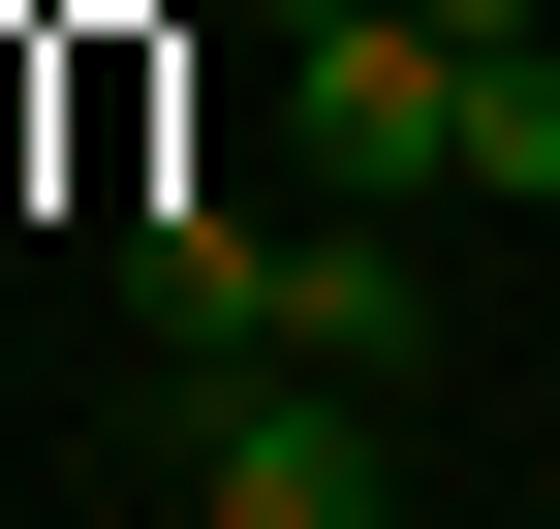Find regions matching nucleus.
I'll use <instances>...</instances> for the list:
<instances>
[{
    "mask_svg": "<svg viewBox=\"0 0 560 529\" xmlns=\"http://www.w3.org/2000/svg\"><path fill=\"white\" fill-rule=\"evenodd\" d=\"M187 529H405V436H374V374H312V343L187 374Z\"/></svg>",
    "mask_w": 560,
    "mask_h": 529,
    "instance_id": "nucleus-1",
    "label": "nucleus"
},
{
    "mask_svg": "<svg viewBox=\"0 0 560 529\" xmlns=\"http://www.w3.org/2000/svg\"><path fill=\"white\" fill-rule=\"evenodd\" d=\"M280 125H312L342 219H436V187H467V32H436V0H342V32H280Z\"/></svg>",
    "mask_w": 560,
    "mask_h": 529,
    "instance_id": "nucleus-2",
    "label": "nucleus"
},
{
    "mask_svg": "<svg viewBox=\"0 0 560 529\" xmlns=\"http://www.w3.org/2000/svg\"><path fill=\"white\" fill-rule=\"evenodd\" d=\"M125 311H156L187 374H249L280 343V219H125Z\"/></svg>",
    "mask_w": 560,
    "mask_h": 529,
    "instance_id": "nucleus-3",
    "label": "nucleus"
},
{
    "mask_svg": "<svg viewBox=\"0 0 560 529\" xmlns=\"http://www.w3.org/2000/svg\"><path fill=\"white\" fill-rule=\"evenodd\" d=\"M280 343H312V374H405V343H436V249H374V219L280 249Z\"/></svg>",
    "mask_w": 560,
    "mask_h": 529,
    "instance_id": "nucleus-4",
    "label": "nucleus"
},
{
    "mask_svg": "<svg viewBox=\"0 0 560 529\" xmlns=\"http://www.w3.org/2000/svg\"><path fill=\"white\" fill-rule=\"evenodd\" d=\"M467 187H499V219L560 187V32H467Z\"/></svg>",
    "mask_w": 560,
    "mask_h": 529,
    "instance_id": "nucleus-5",
    "label": "nucleus"
},
{
    "mask_svg": "<svg viewBox=\"0 0 560 529\" xmlns=\"http://www.w3.org/2000/svg\"><path fill=\"white\" fill-rule=\"evenodd\" d=\"M436 32H560V0H436Z\"/></svg>",
    "mask_w": 560,
    "mask_h": 529,
    "instance_id": "nucleus-6",
    "label": "nucleus"
},
{
    "mask_svg": "<svg viewBox=\"0 0 560 529\" xmlns=\"http://www.w3.org/2000/svg\"><path fill=\"white\" fill-rule=\"evenodd\" d=\"M249 32H342V0H249Z\"/></svg>",
    "mask_w": 560,
    "mask_h": 529,
    "instance_id": "nucleus-7",
    "label": "nucleus"
}]
</instances>
